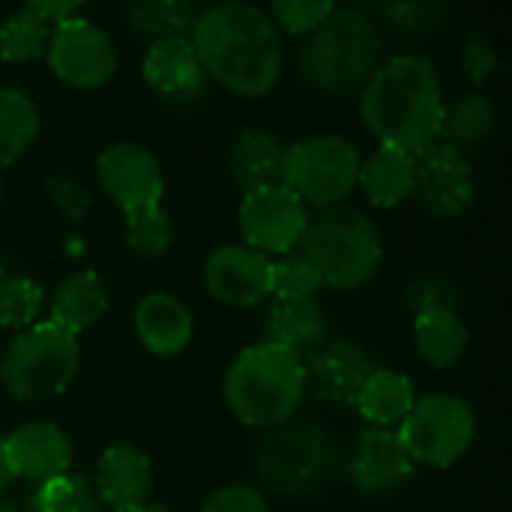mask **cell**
Here are the masks:
<instances>
[{
	"instance_id": "6da1fadb",
	"label": "cell",
	"mask_w": 512,
	"mask_h": 512,
	"mask_svg": "<svg viewBox=\"0 0 512 512\" xmlns=\"http://www.w3.org/2000/svg\"><path fill=\"white\" fill-rule=\"evenodd\" d=\"M205 76L238 97H266L284 73L278 25L250 4L211 7L190 31Z\"/></svg>"
},
{
	"instance_id": "7a4b0ae2",
	"label": "cell",
	"mask_w": 512,
	"mask_h": 512,
	"mask_svg": "<svg viewBox=\"0 0 512 512\" xmlns=\"http://www.w3.org/2000/svg\"><path fill=\"white\" fill-rule=\"evenodd\" d=\"M359 109L380 145L422 154L440 139L446 115L440 76L419 55L389 58L365 82Z\"/></svg>"
},
{
	"instance_id": "3957f363",
	"label": "cell",
	"mask_w": 512,
	"mask_h": 512,
	"mask_svg": "<svg viewBox=\"0 0 512 512\" xmlns=\"http://www.w3.org/2000/svg\"><path fill=\"white\" fill-rule=\"evenodd\" d=\"M308 392L302 356L278 344H253L241 350L223 374V401L247 428H275L296 416Z\"/></svg>"
},
{
	"instance_id": "277c9868",
	"label": "cell",
	"mask_w": 512,
	"mask_h": 512,
	"mask_svg": "<svg viewBox=\"0 0 512 512\" xmlns=\"http://www.w3.org/2000/svg\"><path fill=\"white\" fill-rule=\"evenodd\" d=\"M299 253L317 269L323 287L359 290L383 263V238L365 211L341 202L308 217Z\"/></svg>"
},
{
	"instance_id": "5b68a950",
	"label": "cell",
	"mask_w": 512,
	"mask_h": 512,
	"mask_svg": "<svg viewBox=\"0 0 512 512\" xmlns=\"http://www.w3.org/2000/svg\"><path fill=\"white\" fill-rule=\"evenodd\" d=\"M380 37L368 16L362 13H332L314 34H308L299 52V70L314 91L323 94H353L377 70Z\"/></svg>"
},
{
	"instance_id": "8992f818",
	"label": "cell",
	"mask_w": 512,
	"mask_h": 512,
	"mask_svg": "<svg viewBox=\"0 0 512 512\" xmlns=\"http://www.w3.org/2000/svg\"><path fill=\"white\" fill-rule=\"evenodd\" d=\"M338 467L332 434L308 419H287L256 443L253 470L272 494L305 497L320 491Z\"/></svg>"
},
{
	"instance_id": "52a82bcc",
	"label": "cell",
	"mask_w": 512,
	"mask_h": 512,
	"mask_svg": "<svg viewBox=\"0 0 512 512\" xmlns=\"http://www.w3.org/2000/svg\"><path fill=\"white\" fill-rule=\"evenodd\" d=\"M79 338L52 320L19 332L0 359V380L16 401H49L70 389L79 374Z\"/></svg>"
},
{
	"instance_id": "ba28073f",
	"label": "cell",
	"mask_w": 512,
	"mask_h": 512,
	"mask_svg": "<svg viewBox=\"0 0 512 512\" xmlns=\"http://www.w3.org/2000/svg\"><path fill=\"white\" fill-rule=\"evenodd\" d=\"M362 157L353 142L341 136H311L284 151V178L305 205L332 208L341 205L359 187Z\"/></svg>"
},
{
	"instance_id": "9c48e42d",
	"label": "cell",
	"mask_w": 512,
	"mask_h": 512,
	"mask_svg": "<svg viewBox=\"0 0 512 512\" xmlns=\"http://www.w3.org/2000/svg\"><path fill=\"white\" fill-rule=\"evenodd\" d=\"M398 437L413 464L449 467L470 449L476 437V416L458 395H425L401 422Z\"/></svg>"
},
{
	"instance_id": "30bf717a",
	"label": "cell",
	"mask_w": 512,
	"mask_h": 512,
	"mask_svg": "<svg viewBox=\"0 0 512 512\" xmlns=\"http://www.w3.org/2000/svg\"><path fill=\"white\" fill-rule=\"evenodd\" d=\"M308 217V205L284 184L244 193L238 205L241 244L260 250L263 256H287L299 247Z\"/></svg>"
},
{
	"instance_id": "8fae6325",
	"label": "cell",
	"mask_w": 512,
	"mask_h": 512,
	"mask_svg": "<svg viewBox=\"0 0 512 512\" xmlns=\"http://www.w3.org/2000/svg\"><path fill=\"white\" fill-rule=\"evenodd\" d=\"M46 61L64 85L79 91L103 88L118 67V55L109 34L79 16L52 28Z\"/></svg>"
},
{
	"instance_id": "7c38bea8",
	"label": "cell",
	"mask_w": 512,
	"mask_h": 512,
	"mask_svg": "<svg viewBox=\"0 0 512 512\" xmlns=\"http://www.w3.org/2000/svg\"><path fill=\"white\" fill-rule=\"evenodd\" d=\"M202 284L226 308H253L272 296V260L247 244H220L205 256Z\"/></svg>"
},
{
	"instance_id": "4fadbf2b",
	"label": "cell",
	"mask_w": 512,
	"mask_h": 512,
	"mask_svg": "<svg viewBox=\"0 0 512 512\" xmlns=\"http://www.w3.org/2000/svg\"><path fill=\"white\" fill-rule=\"evenodd\" d=\"M97 175L103 193L124 211L163 205V169L157 157L133 142H118L97 157Z\"/></svg>"
},
{
	"instance_id": "5bb4252c",
	"label": "cell",
	"mask_w": 512,
	"mask_h": 512,
	"mask_svg": "<svg viewBox=\"0 0 512 512\" xmlns=\"http://www.w3.org/2000/svg\"><path fill=\"white\" fill-rule=\"evenodd\" d=\"M416 202L434 217H455L473 199V172L467 154L446 142H434L416 154Z\"/></svg>"
},
{
	"instance_id": "9a60e30c",
	"label": "cell",
	"mask_w": 512,
	"mask_h": 512,
	"mask_svg": "<svg viewBox=\"0 0 512 512\" xmlns=\"http://www.w3.org/2000/svg\"><path fill=\"white\" fill-rule=\"evenodd\" d=\"M302 362H305L308 386L320 398L332 404H344V407H356V398L365 380L374 374V362L368 350L356 344L353 338H326Z\"/></svg>"
},
{
	"instance_id": "2e32d148",
	"label": "cell",
	"mask_w": 512,
	"mask_h": 512,
	"mask_svg": "<svg viewBox=\"0 0 512 512\" xmlns=\"http://www.w3.org/2000/svg\"><path fill=\"white\" fill-rule=\"evenodd\" d=\"M4 455L13 479L19 476L40 485L70 473L73 440L55 422H28L4 437Z\"/></svg>"
},
{
	"instance_id": "e0dca14e",
	"label": "cell",
	"mask_w": 512,
	"mask_h": 512,
	"mask_svg": "<svg viewBox=\"0 0 512 512\" xmlns=\"http://www.w3.org/2000/svg\"><path fill=\"white\" fill-rule=\"evenodd\" d=\"M350 482L374 497L398 491L413 476V458L392 428H368L347 458Z\"/></svg>"
},
{
	"instance_id": "ac0fdd59",
	"label": "cell",
	"mask_w": 512,
	"mask_h": 512,
	"mask_svg": "<svg viewBox=\"0 0 512 512\" xmlns=\"http://www.w3.org/2000/svg\"><path fill=\"white\" fill-rule=\"evenodd\" d=\"M154 485V470L151 458L130 446L118 443L109 446L100 461H97V497L112 509V512H136L139 506L148 503Z\"/></svg>"
},
{
	"instance_id": "d6986e66",
	"label": "cell",
	"mask_w": 512,
	"mask_h": 512,
	"mask_svg": "<svg viewBox=\"0 0 512 512\" xmlns=\"http://www.w3.org/2000/svg\"><path fill=\"white\" fill-rule=\"evenodd\" d=\"M133 329L151 356L172 359L190 347L196 323L190 308L172 293H148L133 311Z\"/></svg>"
},
{
	"instance_id": "ffe728a7",
	"label": "cell",
	"mask_w": 512,
	"mask_h": 512,
	"mask_svg": "<svg viewBox=\"0 0 512 512\" xmlns=\"http://www.w3.org/2000/svg\"><path fill=\"white\" fill-rule=\"evenodd\" d=\"M284 145L275 133L260 127H244L235 133L229 148V172L241 193H253L284 178Z\"/></svg>"
},
{
	"instance_id": "44dd1931",
	"label": "cell",
	"mask_w": 512,
	"mask_h": 512,
	"mask_svg": "<svg viewBox=\"0 0 512 512\" xmlns=\"http://www.w3.org/2000/svg\"><path fill=\"white\" fill-rule=\"evenodd\" d=\"M142 76L157 94L166 97H193L205 85V70L190 37L151 43L142 61Z\"/></svg>"
},
{
	"instance_id": "7402d4cb",
	"label": "cell",
	"mask_w": 512,
	"mask_h": 512,
	"mask_svg": "<svg viewBox=\"0 0 512 512\" xmlns=\"http://www.w3.org/2000/svg\"><path fill=\"white\" fill-rule=\"evenodd\" d=\"M359 184L371 205L377 208H395L404 199L413 196L416 184V154L380 145L371 157L359 166Z\"/></svg>"
},
{
	"instance_id": "603a6c76",
	"label": "cell",
	"mask_w": 512,
	"mask_h": 512,
	"mask_svg": "<svg viewBox=\"0 0 512 512\" xmlns=\"http://www.w3.org/2000/svg\"><path fill=\"white\" fill-rule=\"evenodd\" d=\"M109 311V290L94 272H76L58 284L52 296V323L70 335L94 329Z\"/></svg>"
},
{
	"instance_id": "cb8c5ba5",
	"label": "cell",
	"mask_w": 512,
	"mask_h": 512,
	"mask_svg": "<svg viewBox=\"0 0 512 512\" xmlns=\"http://www.w3.org/2000/svg\"><path fill=\"white\" fill-rule=\"evenodd\" d=\"M266 335L269 344H278L296 356H311L326 341V317L314 302H272L266 311Z\"/></svg>"
},
{
	"instance_id": "d4e9b609",
	"label": "cell",
	"mask_w": 512,
	"mask_h": 512,
	"mask_svg": "<svg viewBox=\"0 0 512 512\" xmlns=\"http://www.w3.org/2000/svg\"><path fill=\"white\" fill-rule=\"evenodd\" d=\"M413 404H416V395H413L410 377L392 368H374V374L365 380L356 398V410L362 413L365 422H371V428L401 425L407 413L413 410Z\"/></svg>"
},
{
	"instance_id": "484cf974",
	"label": "cell",
	"mask_w": 512,
	"mask_h": 512,
	"mask_svg": "<svg viewBox=\"0 0 512 512\" xmlns=\"http://www.w3.org/2000/svg\"><path fill=\"white\" fill-rule=\"evenodd\" d=\"M413 341L422 362L452 368L467 350V329L452 308H425L413 320Z\"/></svg>"
},
{
	"instance_id": "4316f807",
	"label": "cell",
	"mask_w": 512,
	"mask_h": 512,
	"mask_svg": "<svg viewBox=\"0 0 512 512\" xmlns=\"http://www.w3.org/2000/svg\"><path fill=\"white\" fill-rule=\"evenodd\" d=\"M196 19L199 16L190 0H127L124 7L127 28L151 43L190 37Z\"/></svg>"
},
{
	"instance_id": "83f0119b",
	"label": "cell",
	"mask_w": 512,
	"mask_h": 512,
	"mask_svg": "<svg viewBox=\"0 0 512 512\" xmlns=\"http://www.w3.org/2000/svg\"><path fill=\"white\" fill-rule=\"evenodd\" d=\"M40 112L19 88H0V172L13 166L37 139Z\"/></svg>"
},
{
	"instance_id": "f1b7e54d",
	"label": "cell",
	"mask_w": 512,
	"mask_h": 512,
	"mask_svg": "<svg viewBox=\"0 0 512 512\" xmlns=\"http://www.w3.org/2000/svg\"><path fill=\"white\" fill-rule=\"evenodd\" d=\"M491 130H494V106L482 94L470 91L461 100H455L452 109H446L437 142H446L464 154L467 148L482 145Z\"/></svg>"
},
{
	"instance_id": "f546056e",
	"label": "cell",
	"mask_w": 512,
	"mask_h": 512,
	"mask_svg": "<svg viewBox=\"0 0 512 512\" xmlns=\"http://www.w3.org/2000/svg\"><path fill=\"white\" fill-rule=\"evenodd\" d=\"M28 512H100V497L88 476L64 473L34 488Z\"/></svg>"
},
{
	"instance_id": "4dcf8cb0",
	"label": "cell",
	"mask_w": 512,
	"mask_h": 512,
	"mask_svg": "<svg viewBox=\"0 0 512 512\" xmlns=\"http://www.w3.org/2000/svg\"><path fill=\"white\" fill-rule=\"evenodd\" d=\"M49 37H52L49 22H43L31 10H22L0 25V61L31 64L46 55Z\"/></svg>"
},
{
	"instance_id": "1f68e13d",
	"label": "cell",
	"mask_w": 512,
	"mask_h": 512,
	"mask_svg": "<svg viewBox=\"0 0 512 512\" xmlns=\"http://www.w3.org/2000/svg\"><path fill=\"white\" fill-rule=\"evenodd\" d=\"M172 238L175 229L163 205H148L124 214V241L142 260H160V256H166Z\"/></svg>"
},
{
	"instance_id": "d6a6232c",
	"label": "cell",
	"mask_w": 512,
	"mask_h": 512,
	"mask_svg": "<svg viewBox=\"0 0 512 512\" xmlns=\"http://www.w3.org/2000/svg\"><path fill=\"white\" fill-rule=\"evenodd\" d=\"M46 293L37 281L25 275L0 278V332L4 329H31L40 323Z\"/></svg>"
},
{
	"instance_id": "836d02e7",
	"label": "cell",
	"mask_w": 512,
	"mask_h": 512,
	"mask_svg": "<svg viewBox=\"0 0 512 512\" xmlns=\"http://www.w3.org/2000/svg\"><path fill=\"white\" fill-rule=\"evenodd\" d=\"M320 290H323V281L302 253H287L272 263V299L314 302Z\"/></svg>"
},
{
	"instance_id": "e575fe53",
	"label": "cell",
	"mask_w": 512,
	"mask_h": 512,
	"mask_svg": "<svg viewBox=\"0 0 512 512\" xmlns=\"http://www.w3.org/2000/svg\"><path fill=\"white\" fill-rule=\"evenodd\" d=\"M335 13V0H272L275 25L290 37L314 34Z\"/></svg>"
},
{
	"instance_id": "d590c367",
	"label": "cell",
	"mask_w": 512,
	"mask_h": 512,
	"mask_svg": "<svg viewBox=\"0 0 512 512\" xmlns=\"http://www.w3.org/2000/svg\"><path fill=\"white\" fill-rule=\"evenodd\" d=\"M46 190H49L52 202L61 208V214L67 220H73V223H82L85 220V214L91 208V190L79 178H73L67 172L49 175L46 178Z\"/></svg>"
},
{
	"instance_id": "8d00e7d4",
	"label": "cell",
	"mask_w": 512,
	"mask_h": 512,
	"mask_svg": "<svg viewBox=\"0 0 512 512\" xmlns=\"http://www.w3.org/2000/svg\"><path fill=\"white\" fill-rule=\"evenodd\" d=\"M199 512H272V509L260 488L232 482V485H223L214 494H208V500L202 503Z\"/></svg>"
},
{
	"instance_id": "74e56055",
	"label": "cell",
	"mask_w": 512,
	"mask_h": 512,
	"mask_svg": "<svg viewBox=\"0 0 512 512\" xmlns=\"http://www.w3.org/2000/svg\"><path fill=\"white\" fill-rule=\"evenodd\" d=\"M461 67L467 73V79L473 85H482L494 70H497V55H494V46L482 37V34H473L467 43H464V52H461Z\"/></svg>"
},
{
	"instance_id": "f35d334b",
	"label": "cell",
	"mask_w": 512,
	"mask_h": 512,
	"mask_svg": "<svg viewBox=\"0 0 512 512\" xmlns=\"http://www.w3.org/2000/svg\"><path fill=\"white\" fill-rule=\"evenodd\" d=\"M392 22L404 25V28H416V31H431L440 22V7L434 0H395L389 7Z\"/></svg>"
},
{
	"instance_id": "ab89813d",
	"label": "cell",
	"mask_w": 512,
	"mask_h": 512,
	"mask_svg": "<svg viewBox=\"0 0 512 512\" xmlns=\"http://www.w3.org/2000/svg\"><path fill=\"white\" fill-rule=\"evenodd\" d=\"M85 7V0H25V10L37 13L43 22H67Z\"/></svg>"
},
{
	"instance_id": "60d3db41",
	"label": "cell",
	"mask_w": 512,
	"mask_h": 512,
	"mask_svg": "<svg viewBox=\"0 0 512 512\" xmlns=\"http://www.w3.org/2000/svg\"><path fill=\"white\" fill-rule=\"evenodd\" d=\"M13 473L7 467V455H4V434H0V491H4V485H10Z\"/></svg>"
},
{
	"instance_id": "b9f144b4",
	"label": "cell",
	"mask_w": 512,
	"mask_h": 512,
	"mask_svg": "<svg viewBox=\"0 0 512 512\" xmlns=\"http://www.w3.org/2000/svg\"><path fill=\"white\" fill-rule=\"evenodd\" d=\"M136 512H175V509H169V506H160V503H145V506H139Z\"/></svg>"
},
{
	"instance_id": "7bdbcfd3",
	"label": "cell",
	"mask_w": 512,
	"mask_h": 512,
	"mask_svg": "<svg viewBox=\"0 0 512 512\" xmlns=\"http://www.w3.org/2000/svg\"><path fill=\"white\" fill-rule=\"evenodd\" d=\"M0 512H25V509H19V506L10 503V500H0Z\"/></svg>"
},
{
	"instance_id": "ee69618b",
	"label": "cell",
	"mask_w": 512,
	"mask_h": 512,
	"mask_svg": "<svg viewBox=\"0 0 512 512\" xmlns=\"http://www.w3.org/2000/svg\"><path fill=\"white\" fill-rule=\"evenodd\" d=\"M0 205H4V181H0Z\"/></svg>"
},
{
	"instance_id": "f6af8a7d",
	"label": "cell",
	"mask_w": 512,
	"mask_h": 512,
	"mask_svg": "<svg viewBox=\"0 0 512 512\" xmlns=\"http://www.w3.org/2000/svg\"><path fill=\"white\" fill-rule=\"evenodd\" d=\"M0 278H4V260H0Z\"/></svg>"
}]
</instances>
